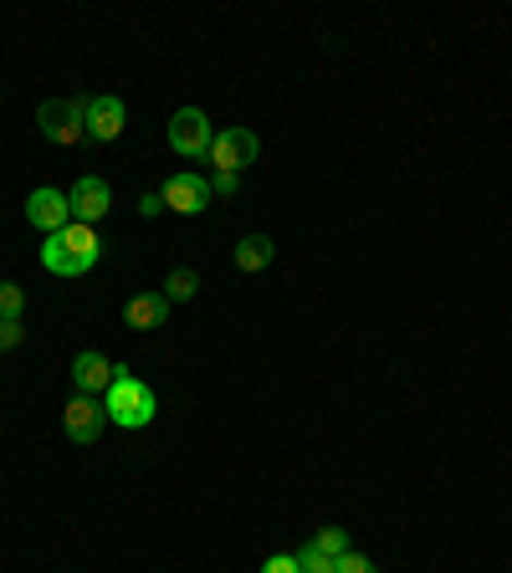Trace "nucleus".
Here are the masks:
<instances>
[{
  "label": "nucleus",
  "instance_id": "1",
  "mask_svg": "<svg viewBox=\"0 0 512 573\" xmlns=\"http://www.w3.org/2000/svg\"><path fill=\"white\" fill-rule=\"evenodd\" d=\"M98 261H102V241L83 220H72L68 231L47 236V246H41V267H47L51 277H87Z\"/></svg>",
  "mask_w": 512,
  "mask_h": 573
},
{
  "label": "nucleus",
  "instance_id": "2",
  "mask_svg": "<svg viewBox=\"0 0 512 573\" xmlns=\"http://www.w3.org/2000/svg\"><path fill=\"white\" fill-rule=\"evenodd\" d=\"M102 410H108V425H123V430H144L159 415V400L144 379H134V369H113V385L102 394Z\"/></svg>",
  "mask_w": 512,
  "mask_h": 573
},
{
  "label": "nucleus",
  "instance_id": "3",
  "mask_svg": "<svg viewBox=\"0 0 512 573\" xmlns=\"http://www.w3.org/2000/svg\"><path fill=\"white\" fill-rule=\"evenodd\" d=\"M36 129L57 149H77L87 138V98H51L36 108Z\"/></svg>",
  "mask_w": 512,
  "mask_h": 573
},
{
  "label": "nucleus",
  "instance_id": "4",
  "mask_svg": "<svg viewBox=\"0 0 512 573\" xmlns=\"http://www.w3.org/2000/svg\"><path fill=\"white\" fill-rule=\"evenodd\" d=\"M256 154H261V138L252 134V129H221V134L210 138V164H216V174H241V169L256 164Z\"/></svg>",
  "mask_w": 512,
  "mask_h": 573
},
{
  "label": "nucleus",
  "instance_id": "5",
  "mask_svg": "<svg viewBox=\"0 0 512 573\" xmlns=\"http://www.w3.org/2000/svg\"><path fill=\"white\" fill-rule=\"evenodd\" d=\"M164 138H170V149L180 154V159H205L210 154V119H205L200 108H180L170 119V129H164Z\"/></svg>",
  "mask_w": 512,
  "mask_h": 573
},
{
  "label": "nucleus",
  "instance_id": "6",
  "mask_svg": "<svg viewBox=\"0 0 512 573\" xmlns=\"http://www.w3.org/2000/svg\"><path fill=\"white\" fill-rule=\"evenodd\" d=\"M26 220H32L41 236H57V231H68V225H72L68 190H57V185L32 190V195H26Z\"/></svg>",
  "mask_w": 512,
  "mask_h": 573
},
{
  "label": "nucleus",
  "instance_id": "7",
  "mask_svg": "<svg viewBox=\"0 0 512 573\" xmlns=\"http://www.w3.org/2000/svg\"><path fill=\"white\" fill-rule=\"evenodd\" d=\"M102 425H108V410L93 394H72L68 410H62V430H68L72 446H98Z\"/></svg>",
  "mask_w": 512,
  "mask_h": 573
},
{
  "label": "nucleus",
  "instance_id": "8",
  "mask_svg": "<svg viewBox=\"0 0 512 573\" xmlns=\"http://www.w3.org/2000/svg\"><path fill=\"white\" fill-rule=\"evenodd\" d=\"M159 200H164V210H174V216H200L205 205H210V180L205 174H170L164 185H159Z\"/></svg>",
  "mask_w": 512,
  "mask_h": 573
},
{
  "label": "nucleus",
  "instance_id": "9",
  "mask_svg": "<svg viewBox=\"0 0 512 573\" xmlns=\"http://www.w3.org/2000/svg\"><path fill=\"white\" fill-rule=\"evenodd\" d=\"M68 200H72V220L98 225V220L113 210V190H108V180H98V174H83V180L68 190Z\"/></svg>",
  "mask_w": 512,
  "mask_h": 573
},
{
  "label": "nucleus",
  "instance_id": "10",
  "mask_svg": "<svg viewBox=\"0 0 512 573\" xmlns=\"http://www.w3.org/2000/svg\"><path fill=\"white\" fill-rule=\"evenodd\" d=\"M113 358H102L98 349H83V354L72 358V385H77V394H93V400H102L108 394V385H113Z\"/></svg>",
  "mask_w": 512,
  "mask_h": 573
},
{
  "label": "nucleus",
  "instance_id": "11",
  "mask_svg": "<svg viewBox=\"0 0 512 573\" xmlns=\"http://www.w3.org/2000/svg\"><path fill=\"white\" fill-rule=\"evenodd\" d=\"M129 123V108L123 98H87V138L93 144H113Z\"/></svg>",
  "mask_w": 512,
  "mask_h": 573
},
{
  "label": "nucleus",
  "instance_id": "12",
  "mask_svg": "<svg viewBox=\"0 0 512 573\" xmlns=\"http://www.w3.org/2000/svg\"><path fill=\"white\" fill-rule=\"evenodd\" d=\"M164 318H170L164 292H138V297H129V303H123V322H129V328H138V333L164 328Z\"/></svg>",
  "mask_w": 512,
  "mask_h": 573
},
{
  "label": "nucleus",
  "instance_id": "13",
  "mask_svg": "<svg viewBox=\"0 0 512 573\" xmlns=\"http://www.w3.org/2000/svg\"><path fill=\"white\" fill-rule=\"evenodd\" d=\"M272 256H277L272 236H241L236 241V267L241 271H267L272 267Z\"/></svg>",
  "mask_w": 512,
  "mask_h": 573
},
{
  "label": "nucleus",
  "instance_id": "14",
  "mask_svg": "<svg viewBox=\"0 0 512 573\" xmlns=\"http://www.w3.org/2000/svg\"><path fill=\"white\" fill-rule=\"evenodd\" d=\"M200 292V277H195V267H174L170 277H164V303H190Z\"/></svg>",
  "mask_w": 512,
  "mask_h": 573
},
{
  "label": "nucleus",
  "instance_id": "15",
  "mask_svg": "<svg viewBox=\"0 0 512 573\" xmlns=\"http://www.w3.org/2000/svg\"><path fill=\"white\" fill-rule=\"evenodd\" d=\"M307 548H313V553H324V558H343V553H349V527H339V523L318 527Z\"/></svg>",
  "mask_w": 512,
  "mask_h": 573
},
{
  "label": "nucleus",
  "instance_id": "16",
  "mask_svg": "<svg viewBox=\"0 0 512 573\" xmlns=\"http://www.w3.org/2000/svg\"><path fill=\"white\" fill-rule=\"evenodd\" d=\"M26 313V292H21V282H0V318H16Z\"/></svg>",
  "mask_w": 512,
  "mask_h": 573
},
{
  "label": "nucleus",
  "instance_id": "17",
  "mask_svg": "<svg viewBox=\"0 0 512 573\" xmlns=\"http://www.w3.org/2000/svg\"><path fill=\"white\" fill-rule=\"evenodd\" d=\"M297 573H339V558H324V553H313V548H303L297 553Z\"/></svg>",
  "mask_w": 512,
  "mask_h": 573
},
{
  "label": "nucleus",
  "instance_id": "18",
  "mask_svg": "<svg viewBox=\"0 0 512 573\" xmlns=\"http://www.w3.org/2000/svg\"><path fill=\"white\" fill-rule=\"evenodd\" d=\"M21 343H26V328H21L16 318H0V354H11Z\"/></svg>",
  "mask_w": 512,
  "mask_h": 573
},
{
  "label": "nucleus",
  "instance_id": "19",
  "mask_svg": "<svg viewBox=\"0 0 512 573\" xmlns=\"http://www.w3.org/2000/svg\"><path fill=\"white\" fill-rule=\"evenodd\" d=\"M210 195H221V200L241 195V174H216V180H210Z\"/></svg>",
  "mask_w": 512,
  "mask_h": 573
},
{
  "label": "nucleus",
  "instance_id": "20",
  "mask_svg": "<svg viewBox=\"0 0 512 573\" xmlns=\"http://www.w3.org/2000/svg\"><path fill=\"white\" fill-rule=\"evenodd\" d=\"M339 573H375V563H369L364 553H354V548H349V553L339 558Z\"/></svg>",
  "mask_w": 512,
  "mask_h": 573
},
{
  "label": "nucleus",
  "instance_id": "21",
  "mask_svg": "<svg viewBox=\"0 0 512 573\" xmlns=\"http://www.w3.org/2000/svg\"><path fill=\"white\" fill-rule=\"evenodd\" d=\"M261 573H297V553H272L261 563Z\"/></svg>",
  "mask_w": 512,
  "mask_h": 573
},
{
  "label": "nucleus",
  "instance_id": "22",
  "mask_svg": "<svg viewBox=\"0 0 512 573\" xmlns=\"http://www.w3.org/2000/svg\"><path fill=\"white\" fill-rule=\"evenodd\" d=\"M138 216H144V220L164 216V200H159V190H149V195H144V200H138Z\"/></svg>",
  "mask_w": 512,
  "mask_h": 573
}]
</instances>
